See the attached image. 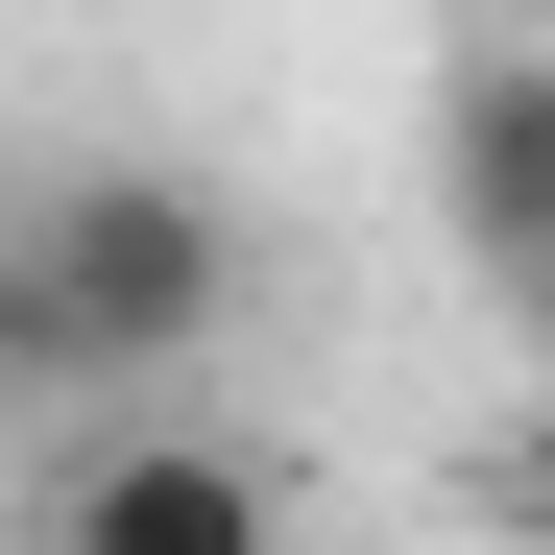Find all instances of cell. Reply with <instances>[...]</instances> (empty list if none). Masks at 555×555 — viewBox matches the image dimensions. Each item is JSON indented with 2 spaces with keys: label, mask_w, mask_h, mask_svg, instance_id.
<instances>
[{
  "label": "cell",
  "mask_w": 555,
  "mask_h": 555,
  "mask_svg": "<svg viewBox=\"0 0 555 555\" xmlns=\"http://www.w3.org/2000/svg\"><path fill=\"white\" fill-rule=\"evenodd\" d=\"M49 555H291V483L194 411H121L98 459L49 483Z\"/></svg>",
  "instance_id": "3"
},
{
  "label": "cell",
  "mask_w": 555,
  "mask_h": 555,
  "mask_svg": "<svg viewBox=\"0 0 555 555\" xmlns=\"http://www.w3.org/2000/svg\"><path fill=\"white\" fill-rule=\"evenodd\" d=\"M194 338H242V194L194 169H73L0 242V387H169Z\"/></svg>",
  "instance_id": "1"
},
{
  "label": "cell",
  "mask_w": 555,
  "mask_h": 555,
  "mask_svg": "<svg viewBox=\"0 0 555 555\" xmlns=\"http://www.w3.org/2000/svg\"><path fill=\"white\" fill-rule=\"evenodd\" d=\"M435 218H459V266H483V314H555V49H459Z\"/></svg>",
  "instance_id": "2"
}]
</instances>
